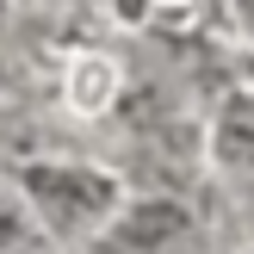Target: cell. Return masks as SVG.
<instances>
[{
    "label": "cell",
    "mask_w": 254,
    "mask_h": 254,
    "mask_svg": "<svg viewBox=\"0 0 254 254\" xmlns=\"http://www.w3.org/2000/svg\"><path fill=\"white\" fill-rule=\"evenodd\" d=\"M25 248V230H19V211L0 198V254H19Z\"/></svg>",
    "instance_id": "2"
},
{
    "label": "cell",
    "mask_w": 254,
    "mask_h": 254,
    "mask_svg": "<svg viewBox=\"0 0 254 254\" xmlns=\"http://www.w3.org/2000/svg\"><path fill=\"white\" fill-rule=\"evenodd\" d=\"M25 186H31V192L44 198V211L62 217V223L87 217V211H99V205L112 198V186L99 180V174H81V168H31Z\"/></svg>",
    "instance_id": "1"
}]
</instances>
